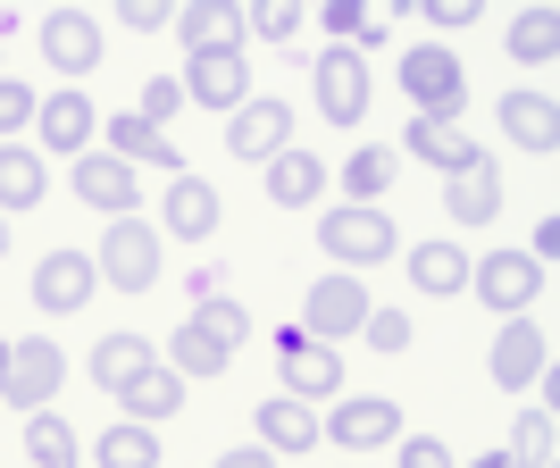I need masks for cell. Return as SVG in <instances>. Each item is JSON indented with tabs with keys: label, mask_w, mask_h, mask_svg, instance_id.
Returning a JSON list of instances; mask_svg holds the SVG:
<instances>
[{
	"label": "cell",
	"mask_w": 560,
	"mask_h": 468,
	"mask_svg": "<svg viewBox=\"0 0 560 468\" xmlns=\"http://www.w3.org/2000/svg\"><path fill=\"white\" fill-rule=\"evenodd\" d=\"M101 134H109V160H126V167H176V176H185L176 142H167L160 126H142V117H126V109H117L109 126H101Z\"/></svg>",
	"instance_id": "obj_25"
},
{
	"label": "cell",
	"mask_w": 560,
	"mask_h": 468,
	"mask_svg": "<svg viewBox=\"0 0 560 468\" xmlns=\"http://www.w3.org/2000/svg\"><path fill=\"white\" fill-rule=\"evenodd\" d=\"M369 284L360 277H318L302 293V335H318V343H343V335H360V318H369Z\"/></svg>",
	"instance_id": "obj_9"
},
{
	"label": "cell",
	"mask_w": 560,
	"mask_h": 468,
	"mask_svg": "<svg viewBox=\"0 0 560 468\" xmlns=\"http://www.w3.org/2000/svg\"><path fill=\"white\" fill-rule=\"evenodd\" d=\"M310 84H318V109H327V126H360L369 117V59L351 43H335L318 68H310Z\"/></svg>",
	"instance_id": "obj_10"
},
{
	"label": "cell",
	"mask_w": 560,
	"mask_h": 468,
	"mask_svg": "<svg viewBox=\"0 0 560 468\" xmlns=\"http://www.w3.org/2000/svg\"><path fill=\"white\" fill-rule=\"evenodd\" d=\"M43 192H50L43 151H34V142H0V218H9V210H34Z\"/></svg>",
	"instance_id": "obj_26"
},
{
	"label": "cell",
	"mask_w": 560,
	"mask_h": 468,
	"mask_svg": "<svg viewBox=\"0 0 560 468\" xmlns=\"http://www.w3.org/2000/svg\"><path fill=\"white\" fill-rule=\"evenodd\" d=\"M401 93L419 101V117H460V109H468V68H460V50H444V43L401 50Z\"/></svg>",
	"instance_id": "obj_4"
},
{
	"label": "cell",
	"mask_w": 560,
	"mask_h": 468,
	"mask_svg": "<svg viewBox=\"0 0 560 468\" xmlns=\"http://www.w3.org/2000/svg\"><path fill=\"white\" fill-rule=\"evenodd\" d=\"M68 185L84 210H109V218H135L142 210V176L126 160H109V151H84V160L68 167Z\"/></svg>",
	"instance_id": "obj_13"
},
{
	"label": "cell",
	"mask_w": 560,
	"mask_h": 468,
	"mask_svg": "<svg viewBox=\"0 0 560 468\" xmlns=\"http://www.w3.org/2000/svg\"><path fill=\"white\" fill-rule=\"evenodd\" d=\"M226 151L243 167H268L277 151H293V101H277V93L243 101V109L226 117Z\"/></svg>",
	"instance_id": "obj_8"
},
{
	"label": "cell",
	"mask_w": 560,
	"mask_h": 468,
	"mask_svg": "<svg viewBox=\"0 0 560 468\" xmlns=\"http://www.w3.org/2000/svg\"><path fill=\"white\" fill-rule=\"evenodd\" d=\"M502 43H511L518 68H552V50H560V17H552V9H518Z\"/></svg>",
	"instance_id": "obj_32"
},
{
	"label": "cell",
	"mask_w": 560,
	"mask_h": 468,
	"mask_svg": "<svg viewBox=\"0 0 560 468\" xmlns=\"http://www.w3.org/2000/svg\"><path fill=\"white\" fill-rule=\"evenodd\" d=\"M259 444L277 452V460H284V452H310V444H318V410L293 401V394H268V401H259Z\"/></svg>",
	"instance_id": "obj_24"
},
{
	"label": "cell",
	"mask_w": 560,
	"mask_h": 468,
	"mask_svg": "<svg viewBox=\"0 0 560 468\" xmlns=\"http://www.w3.org/2000/svg\"><path fill=\"white\" fill-rule=\"evenodd\" d=\"M327 34H351V43H385V25L369 17V0H327Z\"/></svg>",
	"instance_id": "obj_38"
},
{
	"label": "cell",
	"mask_w": 560,
	"mask_h": 468,
	"mask_svg": "<svg viewBox=\"0 0 560 468\" xmlns=\"http://www.w3.org/2000/svg\"><path fill=\"white\" fill-rule=\"evenodd\" d=\"M468 468H511V460H502V452H486V460H468Z\"/></svg>",
	"instance_id": "obj_44"
},
{
	"label": "cell",
	"mask_w": 560,
	"mask_h": 468,
	"mask_svg": "<svg viewBox=\"0 0 560 468\" xmlns=\"http://www.w3.org/2000/svg\"><path fill=\"white\" fill-rule=\"evenodd\" d=\"M0 251H9V218H0Z\"/></svg>",
	"instance_id": "obj_46"
},
{
	"label": "cell",
	"mask_w": 560,
	"mask_h": 468,
	"mask_svg": "<svg viewBox=\"0 0 560 468\" xmlns=\"http://www.w3.org/2000/svg\"><path fill=\"white\" fill-rule=\"evenodd\" d=\"M318 435H335L343 452H376V444L401 435V410L385 394H335V410L318 419Z\"/></svg>",
	"instance_id": "obj_11"
},
{
	"label": "cell",
	"mask_w": 560,
	"mask_h": 468,
	"mask_svg": "<svg viewBox=\"0 0 560 468\" xmlns=\"http://www.w3.org/2000/svg\"><path fill=\"white\" fill-rule=\"evenodd\" d=\"M277 360H284V394L293 401H335L343 394V351L318 343V335L277 327Z\"/></svg>",
	"instance_id": "obj_6"
},
{
	"label": "cell",
	"mask_w": 560,
	"mask_h": 468,
	"mask_svg": "<svg viewBox=\"0 0 560 468\" xmlns=\"http://www.w3.org/2000/svg\"><path fill=\"white\" fill-rule=\"evenodd\" d=\"M117 401H126V419H135V426H160V419H176V410H185V376L167 368V360H151V368H142Z\"/></svg>",
	"instance_id": "obj_23"
},
{
	"label": "cell",
	"mask_w": 560,
	"mask_h": 468,
	"mask_svg": "<svg viewBox=\"0 0 560 468\" xmlns=\"http://www.w3.org/2000/svg\"><path fill=\"white\" fill-rule=\"evenodd\" d=\"M185 318H192L201 335H218L226 351H243V343H252V309H243V302H226V293H210V302H201V309H185Z\"/></svg>",
	"instance_id": "obj_34"
},
{
	"label": "cell",
	"mask_w": 560,
	"mask_h": 468,
	"mask_svg": "<svg viewBox=\"0 0 560 468\" xmlns=\"http://www.w3.org/2000/svg\"><path fill=\"white\" fill-rule=\"evenodd\" d=\"M34 43H43V59L59 75H93L101 68V17H84V9H50V17L34 25Z\"/></svg>",
	"instance_id": "obj_15"
},
{
	"label": "cell",
	"mask_w": 560,
	"mask_h": 468,
	"mask_svg": "<svg viewBox=\"0 0 560 468\" xmlns=\"http://www.w3.org/2000/svg\"><path fill=\"white\" fill-rule=\"evenodd\" d=\"M218 218H226V201H218V185L210 176H176V185H167V234H176V243H210L218 234Z\"/></svg>",
	"instance_id": "obj_19"
},
{
	"label": "cell",
	"mask_w": 560,
	"mask_h": 468,
	"mask_svg": "<svg viewBox=\"0 0 560 468\" xmlns=\"http://www.w3.org/2000/svg\"><path fill=\"white\" fill-rule=\"evenodd\" d=\"M401 259H410V284L435 293V302H452V293L468 284V251H460V243H410Z\"/></svg>",
	"instance_id": "obj_29"
},
{
	"label": "cell",
	"mask_w": 560,
	"mask_h": 468,
	"mask_svg": "<svg viewBox=\"0 0 560 468\" xmlns=\"http://www.w3.org/2000/svg\"><path fill=\"white\" fill-rule=\"evenodd\" d=\"M167 368L185 376V385H210V376H226V368H234V351L218 343V335H201V327L185 318V327L167 335Z\"/></svg>",
	"instance_id": "obj_28"
},
{
	"label": "cell",
	"mask_w": 560,
	"mask_h": 468,
	"mask_svg": "<svg viewBox=\"0 0 560 468\" xmlns=\"http://www.w3.org/2000/svg\"><path fill=\"white\" fill-rule=\"evenodd\" d=\"M34 109H43V101H34V84H18V75H0V142H18L25 126H34Z\"/></svg>",
	"instance_id": "obj_36"
},
{
	"label": "cell",
	"mask_w": 560,
	"mask_h": 468,
	"mask_svg": "<svg viewBox=\"0 0 560 468\" xmlns=\"http://www.w3.org/2000/svg\"><path fill=\"white\" fill-rule=\"evenodd\" d=\"M502 134H511L527 160H552V151H560V109L518 84V93H502Z\"/></svg>",
	"instance_id": "obj_20"
},
{
	"label": "cell",
	"mask_w": 560,
	"mask_h": 468,
	"mask_svg": "<svg viewBox=\"0 0 560 468\" xmlns=\"http://www.w3.org/2000/svg\"><path fill=\"white\" fill-rule=\"evenodd\" d=\"M59 385H68V360H59V343H43V335H9V376H0V410H50L59 401Z\"/></svg>",
	"instance_id": "obj_3"
},
{
	"label": "cell",
	"mask_w": 560,
	"mask_h": 468,
	"mask_svg": "<svg viewBox=\"0 0 560 468\" xmlns=\"http://www.w3.org/2000/svg\"><path fill=\"white\" fill-rule=\"evenodd\" d=\"M176 109H185V93H176V75H160V84H142V126H160V134H167V117H176Z\"/></svg>",
	"instance_id": "obj_39"
},
{
	"label": "cell",
	"mask_w": 560,
	"mask_h": 468,
	"mask_svg": "<svg viewBox=\"0 0 560 468\" xmlns=\"http://www.w3.org/2000/svg\"><path fill=\"white\" fill-rule=\"evenodd\" d=\"M176 93L192 101V109H243L252 101V68H243V50H201V59H185V84Z\"/></svg>",
	"instance_id": "obj_12"
},
{
	"label": "cell",
	"mask_w": 560,
	"mask_h": 468,
	"mask_svg": "<svg viewBox=\"0 0 560 468\" xmlns=\"http://www.w3.org/2000/svg\"><path fill=\"white\" fill-rule=\"evenodd\" d=\"M210 468H277V452L268 444H234V452H218Z\"/></svg>",
	"instance_id": "obj_43"
},
{
	"label": "cell",
	"mask_w": 560,
	"mask_h": 468,
	"mask_svg": "<svg viewBox=\"0 0 560 468\" xmlns=\"http://www.w3.org/2000/svg\"><path fill=\"white\" fill-rule=\"evenodd\" d=\"M444 210L460 218V226H486V218H502V167L477 160V167H460V176H444Z\"/></svg>",
	"instance_id": "obj_22"
},
{
	"label": "cell",
	"mask_w": 560,
	"mask_h": 468,
	"mask_svg": "<svg viewBox=\"0 0 560 468\" xmlns=\"http://www.w3.org/2000/svg\"><path fill=\"white\" fill-rule=\"evenodd\" d=\"M34 134H43V151H68V160H84V142L101 134V117H93V101L75 93V84H59V93L34 109Z\"/></svg>",
	"instance_id": "obj_18"
},
{
	"label": "cell",
	"mask_w": 560,
	"mask_h": 468,
	"mask_svg": "<svg viewBox=\"0 0 560 468\" xmlns=\"http://www.w3.org/2000/svg\"><path fill=\"white\" fill-rule=\"evenodd\" d=\"M93 268H101V284H117V293H151V284H160V226H142V218H109Z\"/></svg>",
	"instance_id": "obj_5"
},
{
	"label": "cell",
	"mask_w": 560,
	"mask_h": 468,
	"mask_svg": "<svg viewBox=\"0 0 560 468\" xmlns=\"http://www.w3.org/2000/svg\"><path fill=\"white\" fill-rule=\"evenodd\" d=\"M93 293H101L93 251H50L43 268H34V309H43V318H75Z\"/></svg>",
	"instance_id": "obj_14"
},
{
	"label": "cell",
	"mask_w": 560,
	"mask_h": 468,
	"mask_svg": "<svg viewBox=\"0 0 560 468\" xmlns=\"http://www.w3.org/2000/svg\"><path fill=\"white\" fill-rule=\"evenodd\" d=\"M25 460L34 468H75L84 444H75V426L59 419V410H34V419H25Z\"/></svg>",
	"instance_id": "obj_31"
},
{
	"label": "cell",
	"mask_w": 560,
	"mask_h": 468,
	"mask_svg": "<svg viewBox=\"0 0 560 468\" xmlns=\"http://www.w3.org/2000/svg\"><path fill=\"white\" fill-rule=\"evenodd\" d=\"M544 368H552V335L536 327V309H527V318H502V335H493V351H486V376L502 394H527Z\"/></svg>",
	"instance_id": "obj_7"
},
{
	"label": "cell",
	"mask_w": 560,
	"mask_h": 468,
	"mask_svg": "<svg viewBox=\"0 0 560 468\" xmlns=\"http://www.w3.org/2000/svg\"><path fill=\"white\" fill-rule=\"evenodd\" d=\"M360 335H369V351H385V360H394V351H410V309H369V318H360Z\"/></svg>",
	"instance_id": "obj_37"
},
{
	"label": "cell",
	"mask_w": 560,
	"mask_h": 468,
	"mask_svg": "<svg viewBox=\"0 0 560 468\" xmlns=\"http://www.w3.org/2000/svg\"><path fill=\"white\" fill-rule=\"evenodd\" d=\"M419 17L435 25V34H468V25H477V0H419Z\"/></svg>",
	"instance_id": "obj_40"
},
{
	"label": "cell",
	"mask_w": 560,
	"mask_h": 468,
	"mask_svg": "<svg viewBox=\"0 0 560 468\" xmlns=\"http://www.w3.org/2000/svg\"><path fill=\"white\" fill-rule=\"evenodd\" d=\"M0 376H9V335H0Z\"/></svg>",
	"instance_id": "obj_45"
},
{
	"label": "cell",
	"mask_w": 560,
	"mask_h": 468,
	"mask_svg": "<svg viewBox=\"0 0 560 468\" xmlns=\"http://www.w3.org/2000/svg\"><path fill=\"white\" fill-rule=\"evenodd\" d=\"M101 468H160V426H135V419H117L109 435L93 444Z\"/></svg>",
	"instance_id": "obj_33"
},
{
	"label": "cell",
	"mask_w": 560,
	"mask_h": 468,
	"mask_svg": "<svg viewBox=\"0 0 560 468\" xmlns=\"http://www.w3.org/2000/svg\"><path fill=\"white\" fill-rule=\"evenodd\" d=\"M151 360H160V343H151V335L117 327V335H101V343H93V385H101V394H126Z\"/></svg>",
	"instance_id": "obj_21"
},
{
	"label": "cell",
	"mask_w": 560,
	"mask_h": 468,
	"mask_svg": "<svg viewBox=\"0 0 560 468\" xmlns=\"http://www.w3.org/2000/svg\"><path fill=\"white\" fill-rule=\"evenodd\" d=\"M401 142H410V160H427L435 176H460V167H477V160H486V151L468 142V126H460V117H410V126H401Z\"/></svg>",
	"instance_id": "obj_17"
},
{
	"label": "cell",
	"mask_w": 560,
	"mask_h": 468,
	"mask_svg": "<svg viewBox=\"0 0 560 468\" xmlns=\"http://www.w3.org/2000/svg\"><path fill=\"white\" fill-rule=\"evenodd\" d=\"M343 192L360 210H385V192H394V151H385V142H360L343 160Z\"/></svg>",
	"instance_id": "obj_30"
},
{
	"label": "cell",
	"mask_w": 560,
	"mask_h": 468,
	"mask_svg": "<svg viewBox=\"0 0 560 468\" xmlns=\"http://www.w3.org/2000/svg\"><path fill=\"white\" fill-rule=\"evenodd\" d=\"M394 468H460L435 435H401V452H394Z\"/></svg>",
	"instance_id": "obj_41"
},
{
	"label": "cell",
	"mask_w": 560,
	"mask_h": 468,
	"mask_svg": "<svg viewBox=\"0 0 560 468\" xmlns=\"http://www.w3.org/2000/svg\"><path fill=\"white\" fill-rule=\"evenodd\" d=\"M327 192V160H310V151H277L268 160V201L277 210H310Z\"/></svg>",
	"instance_id": "obj_27"
},
{
	"label": "cell",
	"mask_w": 560,
	"mask_h": 468,
	"mask_svg": "<svg viewBox=\"0 0 560 468\" xmlns=\"http://www.w3.org/2000/svg\"><path fill=\"white\" fill-rule=\"evenodd\" d=\"M126 25H135V34H167V25H176V0H126Z\"/></svg>",
	"instance_id": "obj_42"
},
{
	"label": "cell",
	"mask_w": 560,
	"mask_h": 468,
	"mask_svg": "<svg viewBox=\"0 0 560 468\" xmlns=\"http://www.w3.org/2000/svg\"><path fill=\"white\" fill-rule=\"evenodd\" d=\"M544 259L536 251H486V259H468V293L486 309H502V318H527V309L544 302Z\"/></svg>",
	"instance_id": "obj_2"
},
{
	"label": "cell",
	"mask_w": 560,
	"mask_h": 468,
	"mask_svg": "<svg viewBox=\"0 0 560 468\" xmlns=\"http://www.w3.org/2000/svg\"><path fill=\"white\" fill-rule=\"evenodd\" d=\"M243 25H252L259 43H293L302 34V0H259V9H243Z\"/></svg>",
	"instance_id": "obj_35"
},
{
	"label": "cell",
	"mask_w": 560,
	"mask_h": 468,
	"mask_svg": "<svg viewBox=\"0 0 560 468\" xmlns=\"http://www.w3.org/2000/svg\"><path fill=\"white\" fill-rule=\"evenodd\" d=\"M176 43H185V59H201V50H243V0H192V9H176V25H167Z\"/></svg>",
	"instance_id": "obj_16"
},
{
	"label": "cell",
	"mask_w": 560,
	"mask_h": 468,
	"mask_svg": "<svg viewBox=\"0 0 560 468\" xmlns=\"http://www.w3.org/2000/svg\"><path fill=\"white\" fill-rule=\"evenodd\" d=\"M318 251L343 259V268H376V259H394V251H401L394 210H360V201H343V210H318Z\"/></svg>",
	"instance_id": "obj_1"
}]
</instances>
